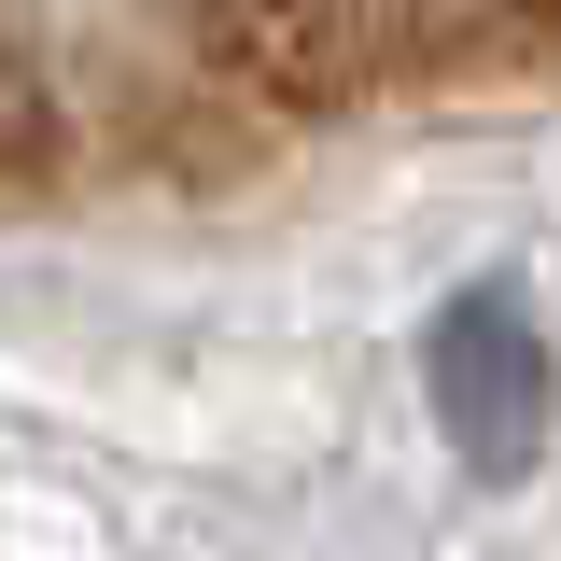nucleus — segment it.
Segmentation results:
<instances>
[{"label": "nucleus", "mask_w": 561, "mask_h": 561, "mask_svg": "<svg viewBox=\"0 0 561 561\" xmlns=\"http://www.w3.org/2000/svg\"><path fill=\"white\" fill-rule=\"evenodd\" d=\"M183 28L253 113H337L408 57V0H183Z\"/></svg>", "instance_id": "f257e3e1"}, {"label": "nucleus", "mask_w": 561, "mask_h": 561, "mask_svg": "<svg viewBox=\"0 0 561 561\" xmlns=\"http://www.w3.org/2000/svg\"><path fill=\"white\" fill-rule=\"evenodd\" d=\"M421 393H435V421H449V449L478 463V478H519L534 449H548V337H534V309L519 295H449L435 309V337H421Z\"/></svg>", "instance_id": "f03ea898"}, {"label": "nucleus", "mask_w": 561, "mask_h": 561, "mask_svg": "<svg viewBox=\"0 0 561 561\" xmlns=\"http://www.w3.org/2000/svg\"><path fill=\"white\" fill-rule=\"evenodd\" d=\"M70 154V113H57V70L28 57L14 28H0V183H43Z\"/></svg>", "instance_id": "7ed1b4c3"}]
</instances>
